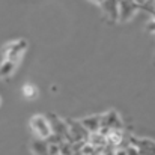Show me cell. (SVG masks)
<instances>
[{
    "instance_id": "1",
    "label": "cell",
    "mask_w": 155,
    "mask_h": 155,
    "mask_svg": "<svg viewBox=\"0 0 155 155\" xmlns=\"http://www.w3.org/2000/svg\"><path fill=\"white\" fill-rule=\"evenodd\" d=\"M30 125H32V130L36 133V136H38L39 139H47V137L51 134L50 124H48L47 117L42 116V114L33 116L32 120H30Z\"/></svg>"
},
{
    "instance_id": "2",
    "label": "cell",
    "mask_w": 155,
    "mask_h": 155,
    "mask_svg": "<svg viewBox=\"0 0 155 155\" xmlns=\"http://www.w3.org/2000/svg\"><path fill=\"white\" fill-rule=\"evenodd\" d=\"M66 125H68V133H69V143L81 142V140L87 142L89 133L83 128L80 120H66Z\"/></svg>"
},
{
    "instance_id": "3",
    "label": "cell",
    "mask_w": 155,
    "mask_h": 155,
    "mask_svg": "<svg viewBox=\"0 0 155 155\" xmlns=\"http://www.w3.org/2000/svg\"><path fill=\"white\" fill-rule=\"evenodd\" d=\"M27 50V41L24 39H20V41H15L9 45L5 47V53H6V59L8 60H12V62H18L23 56V53Z\"/></svg>"
},
{
    "instance_id": "4",
    "label": "cell",
    "mask_w": 155,
    "mask_h": 155,
    "mask_svg": "<svg viewBox=\"0 0 155 155\" xmlns=\"http://www.w3.org/2000/svg\"><path fill=\"white\" fill-rule=\"evenodd\" d=\"M117 6H119V20L122 21L133 18L134 14L140 9V5L136 0H119Z\"/></svg>"
},
{
    "instance_id": "5",
    "label": "cell",
    "mask_w": 155,
    "mask_h": 155,
    "mask_svg": "<svg viewBox=\"0 0 155 155\" xmlns=\"http://www.w3.org/2000/svg\"><path fill=\"white\" fill-rule=\"evenodd\" d=\"M48 124H50V128H51V133L53 134H57L60 137H63L66 142H69V133H68V125L65 120H62L60 117H57L56 114H48L45 116Z\"/></svg>"
},
{
    "instance_id": "6",
    "label": "cell",
    "mask_w": 155,
    "mask_h": 155,
    "mask_svg": "<svg viewBox=\"0 0 155 155\" xmlns=\"http://www.w3.org/2000/svg\"><path fill=\"white\" fill-rule=\"evenodd\" d=\"M101 127L110 128V130H122V119L119 113H116L114 110H110L105 114H100V128Z\"/></svg>"
},
{
    "instance_id": "7",
    "label": "cell",
    "mask_w": 155,
    "mask_h": 155,
    "mask_svg": "<svg viewBox=\"0 0 155 155\" xmlns=\"http://www.w3.org/2000/svg\"><path fill=\"white\" fill-rule=\"evenodd\" d=\"M130 145L136 146L139 155H155V142L149 139H136V137H130L128 139Z\"/></svg>"
},
{
    "instance_id": "8",
    "label": "cell",
    "mask_w": 155,
    "mask_h": 155,
    "mask_svg": "<svg viewBox=\"0 0 155 155\" xmlns=\"http://www.w3.org/2000/svg\"><path fill=\"white\" fill-rule=\"evenodd\" d=\"M119 0H103L100 3V6L103 8L104 14L111 18V20H119V6H117Z\"/></svg>"
},
{
    "instance_id": "9",
    "label": "cell",
    "mask_w": 155,
    "mask_h": 155,
    "mask_svg": "<svg viewBox=\"0 0 155 155\" xmlns=\"http://www.w3.org/2000/svg\"><path fill=\"white\" fill-rule=\"evenodd\" d=\"M87 143H91L95 149H97V154H101V151H103L104 148H105V145H107V140H105V137H104L101 133H91L89 134V137H87Z\"/></svg>"
},
{
    "instance_id": "10",
    "label": "cell",
    "mask_w": 155,
    "mask_h": 155,
    "mask_svg": "<svg viewBox=\"0 0 155 155\" xmlns=\"http://www.w3.org/2000/svg\"><path fill=\"white\" fill-rule=\"evenodd\" d=\"M80 124L83 125V128H84L89 134H91V133H97V131H100V114L84 117V119L80 120Z\"/></svg>"
},
{
    "instance_id": "11",
    "label": "cell",
    "mask_w": 155,
    "mask_h": 155,
    "mask_svg": "<svg viewBox=\"0 0 155 155\" xmlns=\"http://www.w3.org/2000/svg\"><path fill=\"white\" fill-rule=\"evenodd\" d=\"M124 139H125V136H124L122 130H110V131L107 133V136H105L107 145L113 146L114 149L122 143V140H124Z\"/></svg>"
},
{
    "instance_id": "12",
    "label": "cell",
    "mask_w": 155,
    "mask_h": 155,
    "mask_svg": "<svg viewBox=\"0 0 155 155\" xmlns=\"http://www.w3.org/2000/svg\"><path fill=\"white\" fill-rule=\"evenodd\" d=\"M32 152L35 155H48V143L44 139H36L32 142Z\"/></svg>"
},
{
    "instance_id": "13",
    "label": "cell",
    "mask_w": 155,
    "mask_h": 155,
    "mask_svg": "<svg viewBox=\"0 0 155 155\" xmlns=\"http://www.w3.org/2000/svg\"><path fill=\"white\" fill-rule=\"evenodd\" d=\"M15 66H17V63H15V62L5 59V60H3V63L0 65V77H9V75L15 71Z\"/></svg>"
},
{
    "instance_id": "14",
    "label": "cell",
    "mask_w": 155,
    "mask_h": 155,
    "mask_svg": "<svg viewBox=\"0 0 155 155\" xmlns=\"http://www.w3.org/2000/svg\"><path fill=\"white\" fill-rule=\"evenodd\" d=\"M59 155H72V146L69 142H62L59 145Z\"/></svg>"
},
{
    "instance_id": "15",
    "label": "cell",
    "mask_w": 155,
    "mask_h": 155,
    "mask_svg": "<svg viewBox=\"0 0 155 155\" xmlns=\"http://www.w3.org/2000/svg\"><path fill=\"white\" fill-rule=\"evenodd\" d=\"M23 94H24V97H26V98H35V97H36V94H38V91H36V87H35V86L27 84V86H24Z\"/></svg>"
},
{
    "instance_id": "16",
    "label": "cell",
    "mask_w": 155,
    "mask_h": 155,
    "mask_svg": "<svg viewBox=\"0 0 155 155\" xmlns=\"http://www.w3.org/2000/svg\"><path fill=\"white\" fill-rule=\"evenodd\" d=\"M48 155H59V145L48 143Z\"/></svg>"
},
{
    "instance_id": "17",
    "label": "cell",
    "mask_w": 155,
    "mask_h": 155,
    "mask_svg": "<svg viewBox=\"0 0 155 155\" xmlns=\"http://www.w3.org/2000/svg\"><path fill=\"white\" fill-rule=\"evenodd\" d=\"M101 155H114V148L110 145H105V148L101 151Z\"/></svg>"
},
{
    "instance_id": "18",
    "label": "cell",
    "mask_w": 155,
    "mask_h": 155,
    "mask_svg": "<svg viewBox=\"0 0 155 155\" xmlns=\"http://www.w3.org/2000/svg\"><path fill=\"white\" fill-rule=\"evenodd\" d=\"M125 151H127V155H139L137 148H136V146H133V145L127 146V148H125Z\"/></svg>"
},
{
    "instance_id": "19",
    "label": "cell",
    "mask_w": 155,
    "mask_h": 155,
    "mask_svg": "<svg viewBox=\"0 0 155 155\" xmlns=\"http://www.w3.org/2000/svg\"><path fill=\"white\" fill-rule=\"evenodd\" d=\"M114 155H127L125 148H116V149H114Z\"/></svg>"
},
{
    "instance_id": "20",
    "label": "cell",
    "mask_w": 155,
    "mask_h": 155,
    "mask_svg": "<svg viewBox=\"0 0 155 155\" xmlns=\"http://www.w3.org/2000/svg\"><path fill=\"white\" fill-rule=\"evenodd\" d=\"M146 29H148L149 32H152V33H155V21H154V20H152V21H151V23H149V24L146 26Z\"/></svg>"
},
{
    "instance_id": "21",
    "label": "cell",
    "mask_w": 155,
    "mask_h": 155,
    "mask_svg": "<svg viewBox=\"0 0 155 155\" xmlns=\"http://www.w3.org/2000/svg\"><path fill=\"white\" fill-rule=\"evenodd\" d=\"M149 12H151V15H152V18H154V21H155V9H148Z\"/></svg>"
},
{
    "instance_id": "22",
    "label": "cell",
    "mask_w": 155,
    "mask_h": 155,
    "mask_svg": "<svg viewBox=\"0 0 155 155\" xmlns=\"http://www.w3.org/2000/svg\"><path fill=\"white\" fill-rule=\"evenodd\" d=\"M94 2H95V3H98V5H100V3H101V2H103V0H94Z\"/></svg>"
},
{
    "instance_id": "23",
    "label": "cell",
    "mask_w": 155,
    "mask_h": 155,
    "mask_svg": "<svg viewBox=\"0 0 155 155\" xmlns=\"http://www.w3.org/2000/svg\"><path fill=\"white\" fill-rule=\"evenodd\" d=\"M149 2H154V0H149Z\"/></svg>"
},
{
    "instance_id": "24",
    "label": "cell",
    "mask_w": 155,
    "mask_h": 155,
    "mask_svg": "<svg viewBox=\"0 0 155 155\" xmlns=\"http://www.w3.org/2000/svg\"><path fill=\"white\" fill-rule=\"evenodd\" d=\"M0 103H2V98H0Z\"/></svg>"
},
{
    "instance_id": "25",
    "label": "cell",
    "mask_w": 155,
    "mask_h": 155,
    "mask_svg": "<svg viewBox=\"0 0 155 155\" xmlns=\"http://www.w3.org/2000/svg\"><path fill=\"white\" fill-rule=\"evenodd\" d=\"M97 155H101V154H97Z\"/></svg>"
}]
</instances>
